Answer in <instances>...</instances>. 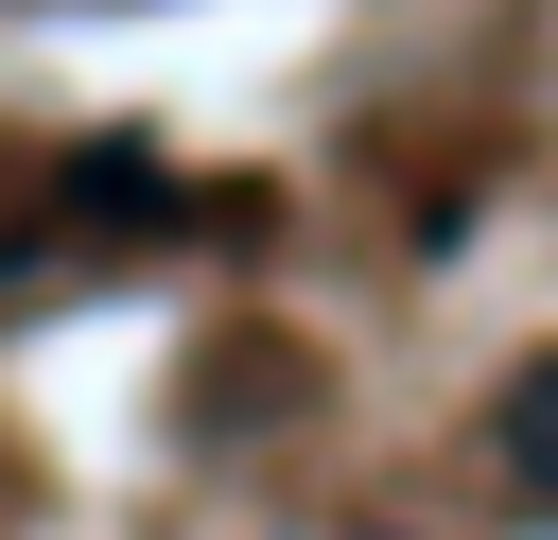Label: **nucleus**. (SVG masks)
I'll return each mask as SVG.
<instances>
[{"instance_id": "1", "label": "nucleus", "mask_w": 558, "mask_h": 540, "mask_svg": "<svg viewBox=\"0 0 558 540\" xmlns=\"http://www.w3.org/2000/svg\"><path fill=\"white\" fill-rule=\"evenodd\" d=\"M488 453H506V488L558 523V348H541V366H506V401H488Z\"/></svg>"}]
</instances>
